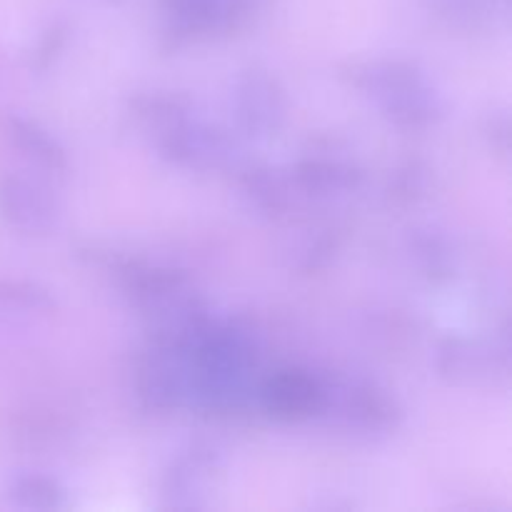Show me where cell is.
Returning <instances> with one entry per match:
<instances>
[{"mask_svg":"<svg viewBox=\"0 0 512 512\" xmlns=\"http://www.w3.org/2000/svg\"><path fill=\"white\" fill-rule=\"evenodd\" d=\"M180 343L188 355V405L210 415L248 408L258 390V340L248 325L210 313Z\"/></svg>","mask_w":512,"mask_h":512,"instance_id":"obj_1","label":"cell"},{"mask_svg":"<svg viewBox=\"0 0 512 512\" xmlns=\"http://www.w3.org/2000/svg\"><path fill=\"white\" fill-rule=\"evenodd\" d=\"M350 83L380 110L388 123L403 130H425L445 115L443 95L433 80L410 60L380 58L355 63Z\"/></svg>","mask_w":512,"mask_h":512,"instance_id":"obj_2","label":"cell"},{"mask_svg":"<svg viewBox=\"0 0 512 512\" xmlns=\"http://www.w3.org/2000/svg\"><path fill=\"white\" fill-rule=\"evenodd\" d=\"M325 413L355 435L380 438L403 423V408L390 390L360 375H325Z\"/></svg>","mask_w":512,"mask_h":512,"instance_id":"obj_3","label":"cell"},{"mask_svg":"<svg viewBox=\"0 0 512 512\" xmlns=\"http://www.w3.org/2000/svg\"><path fill=\"white\" fill-rule=\"evenodd\" d=\"M155 145L168 163L198 173L238 170L245 163L238 138L230 130L203 120L198 113L158 130Z\"/></svg>","mask_w":512,"mask_h":512,"instance_id":"obj_4","label":"cell"},{"mask_svg":"<svg viewBox=\"0 0 512 512\" xmlns=\"http://www.w3.org/2000/svg\"><path fill=\"white\" fill-rule=\"evenodd\" d=\"M135 390L145 413L165 415L188 405V355L180 340L150 335L148 348L140 355Z\"/></svg>","mask_w":512,"mask_h":512,"instance_id":"obj_5","label":"cell"},{"mask_svg":"<svg viewBox=\"0 0 512 512\" xmlns=\"http://www.w3.org/2000/svg\"><path fill=\"white\" fill-rule=\"evenodd\" d=\"M233 115L245 138L268 140L278 135L288 118L283 83L268 68H245L233 85Z\"/></svg>","mask_w":512,"mask_h":512,"instance_id":"obj_6","label":"cell"},{"mask_svg":"<svg viewBox=\"0 0 512 512\" xmlns=\"http://www.w3.org/2000/svg\"><path fill=\"white\" fill-rule=\"evenodd\" d=\"M255 400L263 413L278 423H305V420L323 418L325 400H328L325 375L303 368L275 370L273 375L260 380Z\"/></svg>","mask_w":512,"mask_h":512,"instance_id":"obj_7","label":"cell"},{"mask_svg":"<svg viewBox=\"0 0 512 512\" xmlns=\"http://www.w3.org/2000/svg\"><path fill=\"white\" fill-rule=\"evenodd\" d=\"M225 468V450L210 440H193L185 445L163 473L160 495L165 508L195 510L205 508L210 480Z\"/></svg>","mask_w":512,"mask_h":512,"instance_id":"obj_8","label":"cell"},{"mask_svg":"<svg viewBox=\"0 0 512 512\" xmlns=\"http://www.w3.org/2000/svg\"><path fill=\"white\" fill-rule=\"evenodd\" d=\"M0 215L20 233L45 235L58 225L60 203L40 178L8 173L0 178Z\"/></svg>","mask_w":512,"mask_h":512,"instance_id":"obj_9","label":"cell"},{"mask_svg":"<svg viewBox=\"0 0 512 512\" xmlns=\"http://www.w3.org/2000/svg\"><path fill=\"white\" fill-rule=\"evenodd\" d=\"M435 365H438L440 378L448 383L478 385L493 380L495 373H503L508 368V345L450 335L438 345Z\"/></svg>","mask_w":512,"mask_h":512,"instance_id":"obj_10","label":"cell"},{"mask_svg":"<svg viewBox=\"0 0 512 512\" xmlns=\"http://www.w3.org/2000/svg\"><path fill=\"white\" fill-rule=\"evenodd\" d=\"M165 15L163 45L178 50L200 38L228 33V0H160Z\"/></svg>","mask_w":512,"mask_h":512,"instance_id":"obj_11","label":"cell"},{"mask_svg":"<svg viewBox=\"0 0 512 512\" xmlns=\"http://www.w3.org/2000/svg\"><path fill=\"white\" fill-rule=\"evenodd\" d=\"M288 178L293 190L313 200H333L355 193L365 175L353 160L340 155H305L290 165Z\"/></svg>","mask_w":512,"mask_h":512,"instance_id":"obj_12","label":"cell"},{"mask_svg":"<svg viewBox=\"0 0 512 512\" xmlns=\"http://www.w3.org/2000/svg\"><path fill=\"white\" fill-rule=\"evenodd\" d=\"M235 173H238L240 193L255 213L265 218H280L288 213L295 193L288 173L263 163H248V160Z\"/></svg>","mask_w":512,"mask_h":512,"instance_id":"obj_13","label":"cell"},{"mask_svg":"<svg viewBox=\"0 0 512 512\" xmlns=\"http://www.w3.org/2000/svg\"><path fill=\"white\" fill-rule=\"evenodd\" d=\"M5 135L10 145L18 150L23 158L38 165L40 170L53 175H63L68 170V155L65 148L58 143L53 133L38 120H30L25 115H8L5 118Z\"/></svg>","mask_w":512,"mask_h":512,"instance_id":"obj_14","label":"cell"},{"mask_svg":"<svg viewBox=\"0 0 512 512\" xmlns=\"http://www.w3.org/2000/svg\"><path fill=\"white\" fill-rule=\"evenodd\" d=\"M408 250L418 268L435 283H443L455 270V253L450 240L435 228H415L408 235Z\"/></svg>","mask_w":512,"mask_h":512,"instance_id":"obj_15","label":"cell"},{"mask_svg":"<svg viewBox=\"0 0 512 512\" xmlns=\"http://www.w3.org/2000/svg\"><path fill=\"white\" fill-rule=\"evenodd\" d=\"M8 498L23 510H60L68 505L63 485L40 473L15 475L8 485Z\"/></svg>","mask_w":512,"mask_h":512,"instance_id":"obj_16","label":"cell"},{"mask_svg":"<svg viewBox=\"0 0 512 512\" xmlns=\"http://www.w3.org/2000/svg\"><path fill=\"white\" fill-rule=\"evenodd\" d=\"M135 118L143 120L153 133L195 113V103L180 93H143L130 100Z\"/></svg>","mask_w":512,"mask_h":512,"instance_id":"obj_17","label":"cell"},{"mask_svg":"<svg viewBox=\"0 0 512 512\" xmlns=\"http://www.w3.org/2000/svg\"><path fill=\"white\" fill-rule=\"evenodd\" d=\"M430 185V168L423 160H408L400 165L388 183V198L398 205L415 203L428 193Z\"/></svg>","mask_w":512,"mask_h":512,"instance_id":"obj_18","label":"cell"},{"mask_svg":"<svg viewBox=\"0 0 512 512\" xmlns=\"http://www.w3.org/2000/svg\"><path fill=\"white\" fill-rule=\"evenodd\" d=\"M0 305L28 310V313H50L55 300L48 290L28 280H0Z\"/></svg>","mask_w":512,"mask_h":512,"instance_id":"obj_19","label":"cell"},{"mask_svg":"<svg viewBox=\"0 0 512 512\" xmlns=\"http://www.w3.org/2000/svg\"><path fill=\"white\" fill-rule=\"evenodd\" d=\"M65 40H68V25L65 23H50L48 30L40 35L38 45L33 50V60H30V68L35 70H48L53 65V60L58 58V53L63 50Z\"/></svg>","mask_w":512,"mask_h":512,"instance_id":"obj_20","label":"cell"},{"mask_svg":"<svg viewBox=\"0 0 512 512\" xmlns=\"http://www.w3.org/2000/svg\"><path fill=\"white\" fill-rule=\"evenodd\" d=\"M338 248L340 243L335 235H320V238H315V243L305 250L300 268H303L305 273H315V270L328 268L330 260H333L335 253H338Z\"/></svg>","mask_w":512,"mask_h":512,"instance_id":"obj_21","label":"cell"},{"mask_svg":"<svg viewBox=\"0 0 512 512\" xmlns=\"http://www.w3.org/2000/svg\"><path fill=\"white\" fill-rule=\"evenodd\" d=\"M270 0H228V33H238L253 23Z\"/></svg>","mask_w":512,"mask_h":512,"instance_id":"obj_22","label":"cell"},{"mask_svg":"<svg viewBox=\"0 0 512 512\" xmlns=\"http://www.w3.org/2000/svg\"><path fill=\"white\" fill-rule=\"evenodd\" d=\"M485 133H488L493 148H498L500 153H508L510 150V120L508 115H490L488 125H485Z\"/></svg>","mask_w":512,"mask_h":512,"instance_id":"obj_23","label":"cell"}]
</instances>
